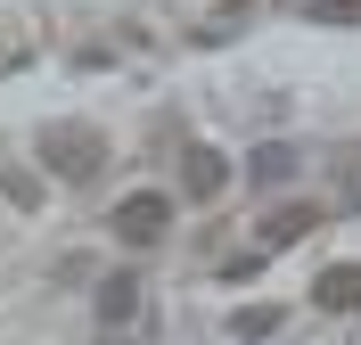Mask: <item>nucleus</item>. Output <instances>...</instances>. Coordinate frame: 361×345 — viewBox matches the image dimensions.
Listing matches in <instances>:
<instances>
[{"label": "nucleus", "mask_w": 361, "mask_h": 345, "mask_svg": "<svg viewBox=\"0 0 361 345\" xmlns=\"http://www.w3.org/2000/svg\"><path fill=\"white\" fill-rule=\"evenodd\" d=\"M312 230H320V206H271L263 222H255V238L279 255V247H295V238H312Z\"/></svg>", "instance_id": "3"}, {"label": "nucleus", "mask_w": 361, "mask_h": 345, "mask_svg": "<svg viewBox=\"0 0 361 345\" xmlns=\"http://www.w3.org/2000/svg\"><path fill=\"white\" fill-rule=\"evenodd\" d=\"M99 164H107V140L90 123H49L42 132V173L49 181H99Z\"/></svg>", "instance_id": "1"}, {"label": "nucleus", "mask_w": 361, "mask_h": 345, "mask_svg": "<svg viewBox=\"0 0 361 345\" xmlns=\"http://www.w3.org/2000/svg\"><path fill=\"white\" fill-rule=\"evenodd\" d=\"M247 173H255L263 189H279V181L295 173V148H255V157H247Z\"/></svg>", "instance_id": "7"}, {"label": "nucleus", "mask_w": 361, "mask_h": 345, "mask_svg": "<svg viewBox=\"0 0 361 345\" xmlns=\"http://www.w3.org/2000/svg\"><path fill=\"white\" fill-rule=\"evenodd\" d=\"M312 304L320 313H361V263H329L312 279Z\"/></svg>", "instance_id": "5"}, {"label": "nucleus", "mask_w": 361, "mask_h": 345, "mask_svg": "<svg viewBox=\"0 0 361 345\" xmlns=\"http://www.w3.org/2000/svg\"><path fill=\"white\" fill-rule=\"evenodd\" d=\"M107 230L123 238V247H157L164 230H173V198H164V189H132V198H115Z\"/></svg>", "instance_id": "2"}, {"label": "nucleus", "mask_w": 361, "mask_h": 345, "mask_svg": "<svg viewBox=\"0 0 361 345\" xmlns=\"http://www.w3.org/2000/svg\"><path fill=\"white\" fill-rule=\"evenodd\" d=\"M132 313H140V279H132V272H107V279H99V321L123 329Z\"/></svg>", "instance_id": "6"}, {"label": "nucleus", "mask_w": 361, "mask_h": 345, "mask_svg": "<svg viewBox=\"0 0 361 345\" xmlns=\"http://www.w3.org/2000/svg\"><path fill=\"white\" fill-rule=\"evenodd\" d=\"M180 189H189V198H222L230 189V164H222V148H189V157H180Z\"/></svg>", "instance_id": "4"}, {"label": "nucleus", "mask_w": 361, "mask_h": 345, "mask_svg": "<svg viewBox=\"0 0 361 345\" xmlns=\"http://www.w3.org/2000/svg\"><path fill=\"white\" fill-rule=\"evenodd\" d=\"M353 8H361V0H304V17H329V25H345Z\"/></svg>", "instance_id": "9"}, {"label": "nucleus", "mask_w": 361, "mask_h": 345, "mask_svg": "<svg viewBox=\"0 0 361 345\" xmlns=\"http://www.w3.org/2000/svg\"><path fill=\"white\" fill-rule=\"evenodd\" d=\"M230 329H238V337H271V329H279V313H271V304H238V313H230Z\"/></svg>", "instance_id": "8"}]
</instances>
